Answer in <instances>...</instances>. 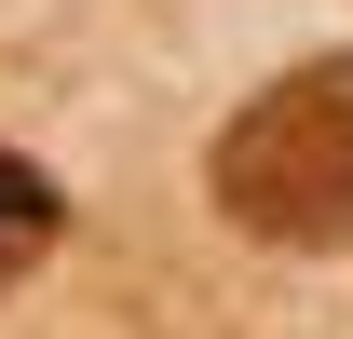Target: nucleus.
I'll return each instance as SVG.
<instances>
[{
    "label": "nucleus",
    "instance_id": "2",
    "mask_svg": "<svg viewBox=\"0 0 353 339\" xmlns=\"http://www.w3.org/2000/svg\"><path fill=\"white\" fill-rule=\"evenodd\" d=\"M54 231H68L54 176L28 163V150H0V285H14V271H41V258H54Z\"/></svg>",
    "mask_w": 353,
    "mask_h": 339
},
{
    "label": "nucleus",
    "instance_id": "1",
    "mask_svg": "<svg viewBox=\"0 0 353 339\" xmlns=\"http://www.w3.org/2000/svg\"><path fill=\"white\" fill-rule=\"evenodd\" d=\"M204 190L245 245H285V258H340L353 245V41L340 54H299L285 82H259L245 109L218 123L204 150Z\"/></svg>",
    "mask_w": 353,
    "mask_h": 339
}]
</instances>
